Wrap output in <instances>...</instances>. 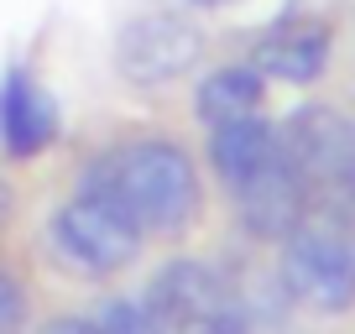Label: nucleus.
I'll use <instances>...</instances> for the list:
<instances>
[{
    "label": "nucleus",
    "mask_w": 355,
    "mask_h": 334,
    "mask_svg": "<svg viewBox=\"0 0 355 334\" xmlns=\"http://www.w3.org/2000/svg\"><path fill=\"white\" fill-rule=\"evenodd\" d=\"M84 199L110 204L115 214L152 235H173L199 214V173L173 141H125L100 152L78 178Z\"/></svg>",
    "instance_id": "obj_1"
},
{
    "label": "nucleus",
    "mask_w": 355,
    "mask_h": 334,
    "mask_svg": "<svg viewBox=\"0 0 355 334\" xmlns=\"http://www.w3.org/2000/svg\"><path fill=\"white\" fill-rule=\"evenodd\" d=\"M282 157L309 188V209L345 214L355 209V121H345L329 105H303L277 131Z\"/></svg>",
    "instance_id": "obj_2"
},
{
    "label": "nucleus",
    "mask_w": 355,
    "mask_h": 334,
    "mask_svg": "<svg viewBox=\"0 0 355 334\" xmlns=\"http://www.w3.org/2000/svg\"><path fill=\"white\" fill-rule=\"evenodd\" d=\"M146 308L167 334H245V298L204 261H167L146 288Z\"/></svg>",
    "instance_id": "obj_3"
},
{
    "label": "nucleus",
    "mask_w": 355,
    "mask_h": 334,
    "mask_svg": "<svg viewBox=\"0 0 355 334\" xmlns=\"http://www.w3.org/2000/svg\"><path fill=\"white\" fill-rule=\"evenodd\" d=\"M47 240H53V256L63 261L68 272H78V277H115L121 267L136 261L141 230H136L125 214H115L110 204L78 193L73 204H63V209L53 214Z\"/></svg>",
    "instance_id": "obj_4"
},
{
    "label": "nucleus",
    "mask_w": 355,
    "mask_h": 334,
    "mask_svg": "<svg viewBox=\"0 0 355 334\" xmlns=\"http://www.w3.org/2000/svg\"><path fill=\"white\" fill-rule=\"evenodd\" d=\"M282 282L293 298H303L319 313L355 308V245L334 225L303 220L293 235H282Z\"/></svg>",
    "instance_id": "obj_5"
},
{
    "label": "nucleus",
    "mask_w": 355,
    "mask_h": 334,
    "mask_svg": "<svg viewBox=\"0 0 355 334\" xmlns=\"http://www.w3.org/2000/svg\"><path fill=\"white\" fill-rule=\"evenodd\" d=\"M199 58H204V32L178 11L136 16V21H125L121 37H115V73H121L125 84H141V89H157V84L183 78Z\"/></svg>",
    "instance_id": "obj_6"
},
{
    "label": "nucleus",
    "mask_w": 355,
    "mask_h": 334,
    "mask_svg": "<svg viewBox=\"0 0 355 334\" xmlns=\"http://www.w3.org/2000/svg\"><path fill=\"white\" fill-rule=\"evenodd\" d=\"M235 199H241L245 230L266 235V240H282V235H293L309 220V188H303V178L293 173V162L282 157V146L261 173H251V178L235 188Z\"/></svg>",
    "instance_id": "obj_7"
},
{
    "label": "nucleus",
    "mask_w": 355,
    "mask_h": 334,
    "mask_svg": "<svg viewBox=\"0 0 355 334\" xmlns=\"http://www.w3.org/2000/svg\"><path fill=\"white\" fill-rule=\"evenodd\" d=\"M58 136V105L26 68L0 78V146L11 157H37Z\"/></svg>",
    "instance_id": "obj_8"
},
{
    "label": "nucleus",
    "mask_w": 355,
    "mask_h": 334,
    "mask_svg": "<svg viewBox=\"0 0 355 334\" xmlns=\"http://www.w3.org/2000/svg\"><path fill=\"white\" fill-rule=\"evenodd\" d=\"M324 63H329V26L319 21H288L251 47V68L261 78H282V84H313Z\"/></svg>",
    "instance_id": "obj_9"
},
{
    "label": "nucleus",
    "mask_w": 355,
    "mask_h": 334,
    "mask_svg": "<svg viewBox=\"0 0 355 334\" xmlns=\"http://www.w3.org/2000/svg\"><path fill=\"white\" fill-rule=\"evenodd\" d=\"M272 157H277V125H266L261 115H241V121L209 125V162L230 188H241Z\"/></svg>",
    "instance_id": "obj_10"
},
{
    "label": "nucleus",
    "mask_w": 355,
    "mask_h": 334,
    "mask_svg": "<svg viewBox=\"0 0 355 334\" xmlns=\"http://www.w3.org/2000/svg\"><path fill=\"white\" fill-rule=\"evenodd\" d=\"M261 100H266V78L251 63H241L204 78L199 94H193V110L204 125H225V121H241V115H261Z\"/></svg>",
    "instance_id": "obj_11"
},
{
    "label": "nucleus",
    "mask_w": 355,
    "mask_h": 334,
    "mask_svg": "<svg viewBox=\"0 0 355 334\" xmlns=\"http://www.w3.org/2000/svg\"><path fill=\"white\" fill-rule=\"evenodd\" d=\"M89 319H94L100 334H167L162 324H157V313L146 308V298L141 303L136 298H105Z\"/></svg>",
    "instance_id": "obj_12"
},
{
    "label": "nucleus",
    "mask_w": 355,
    "mask_h": 334,
    "mask_svg": "<svg viewBox=\"0 0 355 334\" xmlns=\"http://www.w3.org/2000/svg\"><path fill=\"white\" fill-rule=\"evenodd\" d=\"M26 319V303H21V288H16L6 272H0V334H16Z\"/></svg>",
    "instance_id": "obj_13"
},
{
    "label": "nucleus",
    "mask_w": 355,
    "mask_h": 334,
    "mask_svg": "<svg viewBox=\"0 0 355 334\" xmlns=\"http://www.w3.org/2000/svg\"><path fill=\"white\" fill-rule=\"evenodd\" d=\"M42 334H100V329H94V319H53Z\"/></svg>",
    "instance_id": "obj_14"
},
{
    "label": "nucleus",
    "mask_w": 355,
    "mask_h": 334,
    "mask_svg": "<svg viewBox=\"0 0 355 334\" xmlns=\"http://www.w3.org/2000/svg\"><path fill=\"white\" fill-rule=\"evenodd\" d=\"M6 220H11V183L0 178V225H6Z\"/></svg>",
    "instance_id": "obj_15"
},
{
    "label": "nucleus",
    "mask_w": 355,
    "mask_h": 334,
    "mask_svg": "<svg viewBox=\"0 0 355 334\" xmlns=\"http://www.w3.org/2000/svg\"><path fill=\"white\" fill-rule=\"evenodd\" d=\"M350 220H355V209H350ZM350 245H355V235H350Z\"/></svg>",
    "instance_id": "obj_16"
},
{
    "label": "nucleus",
    "mask_w": 355,
    "mask_h": 334,
    "mask_svg": "<svg viewBox=\"0 0 355 334\" xmlns=\"http://www.w3.org/2000/svg\"><path fill=\"white\" fill-rule=\"evenodd\" d=\"M204 6H214V0H204Z\"/></svg>",
    "instance_id": "obj_17"
}]
</instances>
